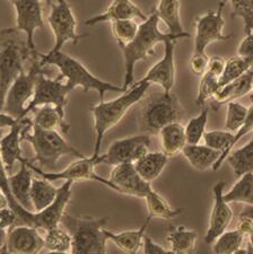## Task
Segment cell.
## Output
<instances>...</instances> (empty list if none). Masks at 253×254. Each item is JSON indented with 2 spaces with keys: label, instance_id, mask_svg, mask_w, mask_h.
<instances>
[{
  "label": "cell",
  "instance_id": "1",
  "mask_svg": "<svg viewBox=\"0 0 253 254\" xmlns=\"http://www.w3.org/2000/svg\"><path fill=\"white\" fill-rule=\"evenodd\" d=\"M160 18L156 11H153L150 16H147L138 28V32L132 41L126 44H118L124 55L125 59V79L124 92L133 84L134 67L139 61L148 59L149 57L156 55L158 44L164 43L166 40H179L170 33H163L160 30Z\"/></svg>",
  "mask_w": 253,
  "mask_h": 254
},
{
  "label": "cell",
  "instance_id": "2",
  "mask_svg": "<svg viewBox=\"0 0 253 254\" xmlns=\"http://www.w3.org/2000/svg\"><path fill=\"white\" fill-rule=\"evenodd\" d=\"M36 58L39 55L32 53L22 32L16 27L0 30V111L11 83L25 70V64Z\"/></svg>",
  "mask_w": 253,
  "mask_h": 254
},
{
  "label": "cell",
  "instance_id": "3",
  "mask_svg": "<svg viewBox=\"0 0 253 254\" xmlns=\"http://www.w3.org/2000/svg\"><path fill=\"white\" fill-rule=\"evenodd\" d=\"M149 86L147 83L137 81L126 91L122 92L119 97L108 102L100 101L99 104L92 106L91 112L94 118V131L96 136L93 155L100 154L105 134L119 124L133 105L139 103L141 98L146 95Z\"/></svg>",
  "mask_w": 253,
  "mask_h": 254
},
{
  "label": "cell",
  "instance_id": "4",
  "mask_svg": "<svg viewBox=\"0 0 253 254\" xmlns=\"http://www.w3.org/2000/svg\"><path fill=\"white\" fill-rule=\"evenodd\" d=\"M39 61L43 67L54 65L58 68L60 75L72 89L81 87L85 93L89 91L97 92L100 95V101H104V95L107 92H124L122 86L113 85L100 79L99 77L93 75L79 60L72 58L71 56L66 55L63 51L48 52L47 55L39 53Z\"/></svg>",
  "mask_w": 253,
  "mask_h": 254
},
{
  "label": "cell",
  "instance_id": "5",
  "mask_svg": "<svg viewBox=\"0 0 253 254\" xmlns=\"http://www.w3.org/2000/svg\"><path fill=\"white\" fill-rule=\"evenodd\" d=\"M185 117V109L174 93L155 92L139 101L138 127L142 133L158 134L163 127L172 122H180Z\"/></svg>",
  "mask_w": 253,
  "mask_h": 254
},
{
  "label": "cell",
  "instance_id": "6",
  "mask_svg": "<svg viewBox=\"0 0 253 254\" xmlns=\"http://www.w3.org/2000/svg\"><path fill=\"white\" fill-rule=\"evenodd\" d=\"M109 222L108 217H75L64 212L60 224L71 236V252L76 254L107 253V236L104 228Z\"/></svg>",
  "mask_w": 253,
  "mask_h": 254
},
{
  "label": "cell",
  "instance_id": "7",
  "mask_svg": "<svg viewBox=\"0 0 253 254\" xmlns=\"http://www.w3.org/2000/svg\"><path fill=\"white\" fill-rule=\"evenodd\" d=\"M22 140L31 143L35 154L32 162H38L41 167L55 169L59 159L68 155L77 158L85 157L61 136L58 130L42 129L35 125L27 126L22 130Z\"/></svg>",
  "mask_w": 253,
  "mask_h": 254
},
{
  "label": "cell",
  "instance_id": "8",
  "mask_svg": "<svg viewBox=\"0 0 253 254\" xmlns=\"http://www.w3.org/2000/svg\"><path fill=\"white\" fill-rule=\"evenodd\" d=\"M46 72L47 69L39 73L33 96L24 110L22 118L27 117L36 108L43 105L55 106L61 116L66 117L64 109L68 103L69 94L73 89L66 83V80L61 75L57 76L56 78H50L46 75Z\"/></svg>",
  "mask_w": 253,
  "mask_h": 254
},
{
  "label": "cell",
  "instance_id": "9",
  "mask_svg": "<svg viewBox=\"0 0 253 254\" xmlns=\"http://www.w3.org/2000/svg\"><path fill=\"white\" fill-rule=\"evenodd\" d=\"M27 166L30 167L32 172H34L41 178L47 179L49 181H59V180H63V181H70L72 183L75 182H83V181H93L97 182L100 184H103L109 189L113 191H117V188L114 187V184L110 181L108 179H104L100 176L95 172V167L97 165H101V154L99 155H92L91 157H81L78 158L77 161L72 162L70 165L66 167L63 171L60 172H51V173H48V172H44L41 167L35 166L33 162H30L26 159Z\"/></svg>",
  "mask_w": 253,
  "mask_h": 254
},
{
  "label": "cell",
  "instance_id": "10",
  "mask_svg": "<svg viewBox=\"0 0 253 254\" xmlns=\"http://www.w3.org/2000/svg\"><path fill=\"white\" fill-rule=\"evenodd\" d=\"M46 69L47 67L41 65L39 58L32 60L30 69L20 72L8 88L2 111L16 119H22L24 110L33 96L39 73Z\"/></svg>",
  "mask_w": 253,
  "mask_h": 254
},
{
  "label": "cell",
  "instance_id": "11",
  "mask_svg": "<svg viewBox=\"0 0 253 254\" xmlns=\"http://www.w3.org/2000/svg\"><path fill=\"white\" fill-rule=\"evenodd\" d=\"M48 17V23L55 35V46L49 52L61 51L64 44L71 42L77 44L88 34L77 32V20L71 6L67 0H56Z\"/></svg>",
  "mask_w": 253,
  "mask_h": 254
},
{
  "label": "cell",
  "instance_id": "12",
  "mask_svg": "<svg viewBox=\"0 0 253 254\" xmlns=\"http://www.w3.org/2000/svg\"><path fill=\"white\" fill-rule=\"evenodd\" d=\"M226 3V0H222L217 10L207 11L195 19L193 52H206L211 43L231 39V35H225L223 32L225 26L223 10Z\"/></svg>",
  "mask_w": 253,
  "mask_h": 254
},
{
  "label": "cell",
  "instance_id": "13",
  "mask_svg": "<svg viewBox=\"0 0 253 254\" xmlns=\"http://www.w3.org/2000/svg\"><path fill=\"white\" fill-rule=\"evenodd\" d=\"M149 146L150 136L145 133L118 139L110 145L107 153L101 154V164L116 166L122 163H134L148 153Z\"/></svg>",
  "mask_w": 253,
  "mask_h": 254
},
{
  "label": "cell",
  "instance_id": "14",
  "mask_svg": "<svg viewBox=\"0 0 253 254\" xmlns=\"http://www.w3.org/2000/svg\"><path fill=\"white\" fill-rule=\"evenodd\" d=\"M16 13V28L26 38L27 46L33 55H39L34 42V33L43 30L44 19L41 0H10Z\"/></svg>",
  "mask_w": 253,
  "mask_h": 254
},
{
  "label": "cell",
  "instance_id": "15",
  "mask_svg": "<svg viewBox=\"0 0 253 254\" xmlns=\"http://www.w3.org/2000/svg\"><path fill=\"white\" fill-rule=\"evenodd\" d=\"M175 42L177 40H166L164 43V56L157 61L146 75L139 80L149 85H157L163 92L170 93L175 85Z\"/></svg>",
  "mask_w": 253,
  "mask_h": 254
},
{
  "label": "cell",
  "instance_id": "16",
  "mask_svg": "<svg viewBox=\"0 0 253 254\" xmlns=\"http://www.w3.org/2000/svg\"><path fill=\"white\" fill-rule=\"evenodd\" d=\"M226 183L218 181L213 188V206L209 216V225L205 236L207 244H211L217 237L226 231L233 220V210L223 199V192L225 189Z\"/></svg>",
  "mask_w": 253,
  "mask_h": 254
},
{
  "label": "cell",
  "instance_id": "17",
  "mask_svg": "<svg viewBox=\"0 0 253 254\" xmlns=\"http://www.w3.org/2000/svg\"><path fill=\"white\" fill-rule=\"evenodd\" d=\"M109 180L117 188L118 193L136 198L144 199V196L153 189L152 184L146 182L137 173L133 163H122L113 166Z\"/></svg>",
  "mask_w": 253,
  "mask_h": 254
},
{
  "label": "cell",
  "instance_id": "18",
  "mask_svg": "<svg viewBox=\"0 0 253 254\" xmlns=\"http://www.w3.org/2000/svg\"><path fill=\"white\" fill-rule=\"evenodd\" d=\"M43 249L44 241L38 228L27 225H16L7 231L6 252L34 254Z\"/></svg>",
  "mask_w": 253,
  "mask_h": 254
},
{
  "label": "cell",
  "instance_id": "19",
  "mask_svg": "<svg viewBox=\"0 0 253 254\" xmlns=\"http://www.w3.org/2000/svg\"><path fill=\"white\" fill-rule=\"evenodd\" d=\"M33 125V120L31 118L24 117L18 119L17 122L11 127L10 131L5 136L0 138V157L3 164V167L7 174L11 173L16 162H20L23 157L22 154V130L27 126Z\"/></svg>",
  "mask_w": 253,
  "mask_h": 254
},
{
  "label": "cell",
  "instance_id": "20",
  "mask_svg": "<svg viewBox=\"0 0 253 254\" xmlns=\"http://www.w3.org/2000/svg\"><path fill=\"white\" fill-rule=\"evenodd\" d=\"M72 182L64 181V183L58 188V193L50 206L36 212V228H42L44 231L57 227L60 225L61 218L70 201L72 195Z\"/></svg>",
  "mask_w": 253,
  "mask_h": 254
},
{
  "label": "cell",
  "instance_id": "21",
  "mask_svg": "<svg viewBox=\"0 0 253 254\" xmlns=\"http://www.w3.org/2000/svg\"><path fill=\"white\" fill-rule=\"evenodd\" d=\"M124 19H141L144 22L147 16L136 3L132 2V0H113L104 13L88 18L85 25L93 26L101 23H112Z\"/></svg>",
  "mask_w": 253,
  "mask_h": 254
},
{
  "label": "cell",
  "instance_id": "22",
  "mask_svg": "<svg viewBox=\"0 0 253 254\" xmlns=\"http://www.w3.org/2000/svg\"><path fill=\"white\" fill-rule=\"evenodd\" d=\"M252 88L253 69H250L244 75L239 77L238 79L219 87L217 93L215 94V96L211 98L213 100L211 106H213V109L217 110V108L220 105L226 104L232 101H236L241 97L248 95V94H251Z\"/></svg>",
  "mask_w": 253,
  "mask_h": 254
},
{
  "label": "cell",
  "instance_id": "23",
  "mask_svg": "<svg viewBox=\"0 0 253 254\" xmlns=\"http://www.w3.org/2000/svg\"><path fill=\"white\" fill-rule=\"evenodd\" d=\"M20 163V169L15 174H8V184L11 195L23 208L33 211L30 200V190L32 184V170L27 166L26 158H23Z\"/></svg>",
  "mask_w": 253,
  "mask_h": 254
},
{
  "label": "cell",
  "instance_id": "24",
  "mask_svg": "<svg viewBox=\"0 0 253 254\" xmlns=\"http://www.w3.org/2000/svg\"><path fill=\"white\" fill-rule=\"evenodd\" d=\"M152 222L150 217H147L145 223L142 226L138 229H132V231H124L119 233H114L105 227L104 234L107 236L108 241L113 242L118 249L121 251L130 254H136L142 249V243H144L145 232L148 225Z\"/></svg>",
  "mask_w": 253,
  "mask_h": 254
},
{
  "label": "cell",
  "instance_id": "25",
  "mask_svg": "<svg viewBox=\"0 0 253 254\" xmlns=\"http://www.w3.org/2000/svg\"><path fill=\"white\" fill-rule=\"evenodd\" d=\"M180 9V0H160L155 11L169 30L167 33L177 36L178 39H187L190 38V34L183 28Z\"/></svg>",
  "mask_w": 253,
  "mask_h": 254
},
{
  "label": "cell",
  "instance_id": "26",
  "mask_svg": "<svg viewBox=\"0 0 253 254\" xmlns=\"http://www.w3.org/2000/svg\"><path fill=\"white\" fill-rule=\"evenodd\" d=\"M188 163L199 172H207L213 170L216 161L220 156V153L206 145H187L181 150Z\"/></svg>",
  "mask_w": 253,
  "mask_h": 254
},
{
  "label": "cell",
  "instance_id": "27",
  "mask_svg": "<svg viewBox=\"0 0 253 254\" xmlns=\"http://www.w3.org/2000/svg\"><path fill=\"white\" fill-rule=\"evenodd\" d=\"M169 157L163 151H148L133 163L134 169L146 182L152 184L165 170Z\"/></svg>",
  "mask_w": 253,
  "mask_h": 254
},
{
  "label": "cell",
  "instance_id": "28",
  "mask_svg": "<svg viewBox=\"0 0 253 254\" xmlns=\"http://www.w3.org/2000/svg\"><path fill=\"white\" fill-rule=\"evenodd\" d=\"M203 141L205 145L210 147L215 150H217L220 153V156L216 161L215 165L213 167V172H216L220 169L222 164L225 162L228 154L233 150L234 146L236 145L235 140V134L234 132H230L227 130H213V131H206L203 134Z\"/></svg>",
  "mask_w": 253,
  "mask_h": 254
},
{
  "label": "cell",
  "instance_id": "29",
  "mask_svg": "<svg viewBox=\"0 0 253 254\" xmlns=\"http://www.w3.org/2000/svg\"><path fill=\"white\" fill-rule=\"evenodd\" d=\"M158 136L161 139V146L167 157H172L180 154L183 147L187 145L185 127L180 122H172L160 130Z\"/></svg>",
  "mask_w": 253,
  "mask_h": 254
},
{
  "label": "cell",
  "instance_id": "30",
  "mask_svg": "<svg viewBox=\"0 0 253 254\" xmlns=\"http://www.w3.org/2000/svg\"><path fill=\"white\" fill-rule=\"evenodd\" d=\"M166 240L172 253L191 254L195 252L198 233L186 226H177L167 232Z\"/></svg>",
  "mask_w": 253,
  "mask_h": 254
},
{
  "label": "cell",
  "instance_id": "31",
  "mask_svg": "<svg viewBox=\"0 0 253 254\" xmlns=\"http://www.w3.org/2000/svg\"><path fill=\"white\" fill-rule=\"evenodd\" d=\"M2 136V130H0V138ZM0 189L5 193L8 200V206H9L13 210L16 212L17 216V220H16V225H27V226H32L36 228V214L35 211H30L27 209L23 208L20 204L16 201L14 196L11 195V192L9 189V184H8V174L3 167V164L0 157Z\"/></svg>",
  "mask_w": 253,
  "mask_h": 254
},
{
  "label": "cell",
  "instance_id": "32",
  "mask_svg": "<svg viewBox=\"0 0 253 254\" xmlns=\"http://www.w3.org/2000/svg\"><path fill=\"white\" fill-rule=\"evenodd\" d=\"M57 193L58 188H56L51 181L43 178L32 179L30 200L33 211H41L50 206L56 199Z\"/></svg>",
  "mask_w": 253,
  "mask_h": 254
},
{
  "label": "cell",
  "instance_id": "33",
  "mask_svg": "<svg viewBox=\"0 0 253 254\" xmlns=\"http://www.w3.org/2000/svg\"><path fill=\"white\" fill-rule=\"evenodd\" d=\"M33 125L47 130L60 129L61 132L68 133L70 130V125L66 121V117L61 116L55 106L43 105L34 110Z\"/></svg>",
  "mask_w": 253,
  "mask_h": 254
},
{
  "label": "cell",
  "instance_id": "34",
  "mask_svg": "<svg viewBox=\"0 0 253 254\" xmlns=\"http://www.w3.org/2000/svg\"><path fill=\"white\" fill-rule=\"evenodd\" d=\"M145 202L148 210V217L150 218H160L164 220H172L181 215L185 209L172 208L166 199L154 189L150 190L145 196Z\"/></svg>",
  "mask_w": 253,
  "mask_h": 254
},
{
  "label": "cell",
  "instance_id": "35",
  "mask_svg": "<svg viewBox=\"0 0 253 254\" xmlns=\"http://www.w3.org/2000/svg\"><path fill=\"white\" fill-rule=\"evenodd\" d=\"M223 199L227 203H242L253 206V174L252 172L238 178V181L226 193L223 192Z\"/></svg>",
  "mask_w": 253,
  "mask_h": 254
},
{
  "label": "cell",
  "instance_id": "36",
  "mask_svg": "<svg viewBox=\"0 0 253 254\" xmlns=\"http://www.w3.org/2000/svg\"><path fill=\"white\" fill-rule=\"evenodd\" d=\"M246 242L247 240L238 229H234V231H227L226 229L210 245L213 252L216 254H247L246 249H244Z\"/></svg>",
  "mask_w": 253,
  "mask_h": 254
},
{
  "label": "cell",
  "instance_id": "37",
  "mask_svg": "<svg viewBox=\"0 0 253 254\" xmlns=\"http://www.w3.org/2000/svg\"><path fill=\"white\" fill-rule=\"evenodd\" d=\"M225 161L231 166L236 178L253 171V141L249 140L241 148L232 150Z\"/></svg>",
  "mask_w": 253,
  "mask_h": 254
},
{
  "label": "cell",
  "instance_id": "38",
  "mask_svg": "<svg viewBox=\"0 0 253 254\" xmlns=\"http://www.w3.org/2000/svg\"><path fill=\"white\" fill-rule=\"evenodd\" d=\"M253 59L243 58V57L236 56L227 59L224 65V70L218 78L219 87L226 85L231 81L238 79L239 77L244 75L247 71L252 69Z\"/></svg>",
  "mask_w": 253,
  "mask_h": 254
},
{
  "label": "cell",
  "instance_id": "39",
  "mask_svg": "<svg viewBox=\"0 0 253 254\" xmlns=\"http://www.w3.org/2000/svg\"><path fill=\"white\" fill-rule=\"evenodd\" d=\"M44 248L50 252L68 253L71 252V236L64 228H61L60 225L57 227L50 228L47 231V235L43 239Z\"/></svg>",
  "mask_w": 253,
  "mask_h": 254
},
{
  "label": "cell",
  "instance_id": "40",
  "mask_svg": "<svg viewBox=\"0 0 253 254\" xmlns=\"http://www.w3.org/2000/svg\"><path fill=\"white\" fill-rule=\"evenodd\" d=\"M253 112V106H246L236 101H232L227 103V114L225 127L230 132H235L241 127L246 124L248 117Z\"/></svg>",
  "mask_w": 253,
  "mask_h": 254
},
{
  "label": "cell",
  "instance_id": "41",
  "mask_svg": "<svg viewBox=\"0 0 253 254\" xmlns=\"http://www.w3.org/2000/svg\"><path fill=\"white\" fill-rule=\"evenodd\" d=\"M209 117V110L203 108L198 116L193 117L185 127L186 140L188 145H195L202 140L203 134L206 132V127Z\"/></svg>",
  "mask_w": 253,
  "mask_h": 254
},
{
  "label": "cell",
  "instance_id": "42",
  "mask_svg": "<svg viewBox=\"0 0 253 254\" xmlns=\"http://www.w3.org/2000/svg\"><path fill=\"white\" fill-rule=\"evenodd\" d=\"M231 2L233 13L232 18H241L244 24V34H252L253 28V0H226Z\"/></svg>",
  "mask_w": 253,
  "mask_h": 254
},
{
  "label": "cell",
  "instance_id": "43",
  "mask_svg": "<svg viewBox=\"0 0 253 254\" xmlns=\"http://www.w3.org/2000/svg\"><path fill=\"white\" fill-rule=\"evenodd\" d=\"M218 89V77L206 70L202 73L201 79H200L198 95L197 98H195V104L198 106H203L208 100H211L215 96V94L217 93Z\"/></svg>",
  "mask_w": 253,
  "mask_h": 254
},
{
  "label": "cell",
  "instance_id": "44",
  "mask_svg": "<svg viewBox=\"0 0 253 254\" xmlns=\"http://www.w3.org/2000/svg\"><path fill=\"white\" fill-rule=\"evenodd\" d=\"M139 24L134 19L116 20L111 23V31L118 44H126L132 41L136 36Z\"/></svg>",
  "mask_w": 253,
  "mask_h": 254
},
{
  "label": "cell",
  "instance_id": "45",
  "mask_svg": "<svg viewBox=\"0 0 253 254\" xmlns=\"http://www.w3.org/2000/svg\"><path fill=\"white\" fill-rule=\"evenodd\" d=\"M252 207L248 204L247 209L241 212L239 216L238 222V231L244 236L247 241H252V234H253V212Z\"/></svg>",
  "mask_w": 253,
  "mask_h": 254
},
{
  "label": "cell",
  "instance_id": "46",
  "mask_svg": "<svg viewBox=\"0 0 253 254\" xmlns=\"http://www.w3.org/2000/svg\"><path fill=\"white\" fill-rule=\"evenodd\" d=\"M209 57L206 52H193L190 59V69L195 75L201 76L206 71Z\"/></svg>",
  "mask_w": 253,
  "mask_h": 254
},
{
  "label": "cell",
  "instance_id": "47",
  "mask_svg": "<svg viewBox=\"0 0 253 254\" xmlns=\"http://www.w3.org/2000/svg\"><path fill=\"white\" fill-rule=\"evenodd\" d=\"M16 220H17L16 212L9 206L0 209V227L8 231L15 226Z\"/></svg>",
  "mask_w": 253,
  "mask_h": 254
},
{
  "label": "cell",
  "instance_id": "48",
  "mask_svg": "<svg viewBox=\"0 0 253 254\" xmlns=\"http://www.w3.org/2000/svg\"><path fill=\"white\" fill-rule=\"evenodd\" d=\"M144 252L146 254H162V253H172L170 249L162 247L156 242L153 241L149 236H144V243H142Z\"/></svg>",
  "mask_w": 253,
  "mask_h": 254
},
{
  "label": "cell",
  "instance_id": "49",
  "mask_svg": "<svg viewBox=\"0 0 253 254\" xmlns=\"http://www.w3.org/2000/svg\"><path fill=\"white\" fill-rule=\"evenodd\" d=\"M238 56L243 57V58L253 59V39L252 34L246 35L238 48Z\"/></svg>",
  "mask_w": 253,
  "mask_h": 254
},
{
  "label": "cell",
  "instance_id": "50",
  "mask_svg": "<svg viewBox=\"0 0 253 254\" xmlns=\"http://www.w3.org/2000/svg\"><path fill=\"white\" fill-rule=\"evenodd\" d=\"M224 65H225V60H224L222 57L215 56L211 57V58L208 60V65L206 70L214 73L215 76H217L219 78V76L222 75V72L224 70Z\"/></svg>",
  "mask_w": 253,
  "mask_h": 254
},
{
  "label": "cell",
  "instance_id": "51",
  "mask_svg": "<svg viewBox=\"0 0 253 254\" xmlns=\"http://www.w3.org/2000/svg\"><path fill=\"white\" fill-rule=\"evenodd\" d=\"M18 119L11 117L10 114H8L3 111H0V130L5 128H11Z\"/></svg>",
  "mask_w": 253,
  "mask_h": 254
},
{
  "label": "cell",
  "instance_id": "52",
  "mask_svg": "<svg viewBox=\"0 0 253 254\" xmlns=\"http://www.w3.org/2000/svg\"><path fill=\"white\" fill-rule=\"evenodd\" d=\"M8 207V200H7V196L5 195V193L1 191L0 189V209Z\"/></svg>",
  "mask_w": 253,
  "mask_h": 254
},
{
  "label": "cell",
  "instance_id": "53",
  "mask_svg": "<svg viewBox=\"0 0 253 254\" xmlns=\"http://www.w3.org/2000/svg\"><path fill=\"white\" fill-rule=\"evenodd\" d=\"M41 1H46L48 5H52V3H54L56 0H41Z\"/></svg>",
  "mask_w": 253,
  "mask_h": 254
}]
</instances>
